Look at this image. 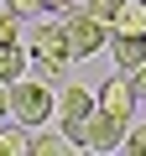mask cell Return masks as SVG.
I'll return each mask as SVG.
<instances>
[{"label":"cell","mask_w":146,"mask_h":156,"mask_svg":"<svg viewBox=\"0 0 146 156\" xmlns=\"http://www.w3.org/2000/svg\"><path fill=\"white\" fill-rule=\"evenodd\" d=\"M31 62H37V78H63L68 73V62H73V52H68V31H63V21H42L37 31H31V52H26Z\"/></svg>","instance_id":"1"},{"label":"cell","mask_w":146,"mask_h":156,"mask_svg":"<svg viewBox=\"0 0 146 156\" xmlns=\"http://www.w3.org/2000/svg\"><path fill=\"white\" fill-rule=\"evenodd\" d=\"M11 115L31 130V125H47L52 120V83H47V78H16V83H11Z\"/></svg>","instance_id":"2"},{"label":"cell","mask_w":146,"mask_h":156,"mask_svg":"<svg viewBox=\"0 0 146 156\" xmlns=\"http://www.w3.org/2000/svg\"><path fill=\"white\" fill-rule=\"evenodd\" d=\"M63 135L73 140V151H120V135H125V125H120V120H110L104 109H89L84 120H73Z\"/></svg>","instance_id":"3"},{"label":"cell","mask_w":146,"mask_h":156,"mask_svg":"<svg viewBox=\"0 0 146 156\" xmlns=\"http://www.w3.org/2000/svg\"><path fill=\"white\" fill-rule=\"evenodd\" d=\"M63 31H68V52L73 57H94L104 42H110V26L99 21V16H89V11H63Z\"/></svg>","instance_id":"4"},{"label":"cell","mask_w":146,"mask_h":156,"mask_svg":"<svg viewBox=\"0 0 146 156\" xmlns=\"http://www.w3.org/2000/svg\"><path fill=\"white\" fill-rule=\"evenodd\" d=\"M136 78L130 73H115V78H104L99 83V94H94V109H104L110 120H120V125H130L136 120Z\"/></svg>","instance_id":"5"},{"label":"cell","mask_w":146,"mask_h":156,"mask_svg":"<svg viewBox=\"0 0 146 156\" xmlns=\"http://www.w3.org/2000/svg\"><path fill=\"white\" fill-rule=\"evenodd\" d=\"M94 109V89H84V83H63V94L52 99V115H57V125L68 130L73 120H84Z\"/></svg>","instance_id":"6"},{"label":"cell","mask_w":146,"mask_h":156,"mask_svg":"<svg viewBox=\"0 0 146 156\" xmlns=\"http://www.w3.org/2000/svg\"><path fill=\"white\" fill-rule=\"evenodd\" d=\"M104 26L110 31H125V37H146V0H115Z\"/></svg>","instance_id":"7"},{"label":"cell","mask_w":146,"mask_h":156,"mask_svg":"<svg viewBox=\"0 0 146 156\" xmlns=\"http://www.w3.org/2000/svg\"><path fill=\"white\" fill-rule=\"evenodd\" d=\"M104 47L115 52L120 73H136V68L146 62V37H125V31H110V42H104Z\"/></svg>","instance_id":"8"},{"label":"cell","mask_w":146,"mask_h":156,"mask_svg":"<svg viewBox=\"0 0 146 156\" xmlns=\"http://www.w3.org/2000/svg\"><path fill=\"white\" fill-rule=\"evenodd\" d=\"M26 151H37V156H63V151H73V140L57 135V130H37V135H26Z\"/></svg>","instance_id":"9"},{"label":"cell","mask_w":146,"mask_h":156,"mask_svg":"<svg viewBox=\"0 0 146 156\" xmlns=\"http://www.w3.org/2000/svg\"><path fill=\"white\" fill-rule=\"evenodd\" d=\"M26 68H31V57L21 52V42H16V47H0V83H16Z\"/></svg>","instance_id":"10"},{"label":"cell","mask_w":146,"mask_h":156,"mask_svg":"<svg viewBox=\"0 0 146 156\" xmlns=\"http://www.w3.org/2000/svg\"><path fill=\"white\" fill-rule=\"evenodd\" d=\"M26 135H31V130H26L21 120H16V125H0V156H21V151H26Z\"/></svg>","instance_id":"11"},{"label":"cell","mask_w":146,"mask_h":156,"mask_svg":"<svg viewBox=\"0 0 146 156\" xmlns=\"http://www.w3.org/2000/svg\"><path fill=\"white\" fill-rule=\"evenodd\" d=\"M120 151H130V156H146V120H130V125H125V135H120Z\"/></svg>","instance_id":"12"},{"label":"cell","mask_w":146,"mask_h":156,"mask_svg":"<svg viewBox=\"0 0 146 156\" xmlns=\"http://www.w3.org/2000/svg\"><path fill=\"white\" fill-rule=\"evenodd\" d=\"M16 42H21V16L0 5V47H16Z\"/></svg>","instance_id":"13"},{"label":"cell","mask_w":146,"mask_h":156,"mask_svg":"<svg viewBox=\"0 0 146 156\" xmlns=\"http://www.w3.org/2000/svg\"><path fill=\"white\" fill-rule=\"evenodd\" d=\"M5 11H16V16H31V11H42V0H5Z\"/></svg>","instance_id":"14"},{"label":"cell","mask_w":146,"mask_h":156,"mask_svg":"<svg viewBox=\"0 0 146 156\" xmlns=\"http://www.w3.org/2000/svg\"><path fill=\"white\" fill-rule=\"evenodd\" d=\"M110 5H115V0H89L84 11H89V16H99V21H110Z\"/></svg>","instance_id":"15"},{"label":"cell","mask_w":146,"mask_h":156,"mask_svg":"<svg viewBox=\"0 0 146 156\" xmlns=\"http://www.w3.org/2000/svg\"><path fill=\"white\" fill-rule=\"evenodd\" d=\"M11 115V83H0V120Z\"/></svg>","instance_id":"16"},{"label":"cell","mask_w":146,"mask_h":156,"mask_svg":"<svg viewBox=\"0 0 146 156\" xmlns=\"http://www.w3.org/2000/svg\"><path fill=\"white\" fill-rule=\"evenodd\" d=\"M130 78H136V94H141V99H146V62H141V68H136V73H130Z\"/></svg>","instance_id":"17"}]
</instances>
